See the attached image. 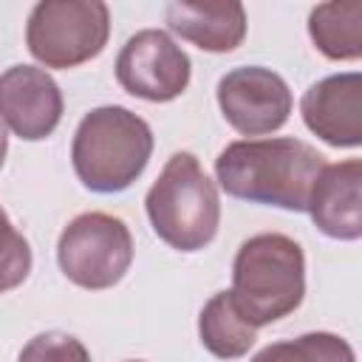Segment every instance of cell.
Segmentation results:
<instances>
[{
	"label": "cell",
	"mask_w": 362,
	"mask_h": 362,
	"mask_svg": "<svg viewBox=\"0 0 362 362\" xmlns=\"http://www.w3.org/2000/svg\"><path fill=\"white\" fill-rule=\"evenodd\" d=\"M6 150H8V136H6V124L0 122V167H3V158H6Z\"/></svg>",
	"instance_id": "cell-18"
},
{
	"label": "cell",
	"mask_w": 362,
	"mask_h": 362,
	"mask_svg": "<svg viewBox=\"0 0 362 362\" xmlns=\"http://www.w3.org/2000/svg\"><path fill=\"white\" fill-rule=\"evenodd\" d=\"M252 362H354V351L345 339L317 331L291 342H274L263 348Z\"/></svg>",
	"instance_id": "cell-15"
},
{
	"label": "cell",
	"mask_w": 362,
	"mask_h": 362,
	"mask_svg": "<svg viewBox=\"0 0 362 362\" xmlns=\"http://www.w3.org/2000/svg\"><path fill=\"white\" fill-rule=\"evenodd\" d=\"M133 362H136V359H133Z\"/></svg>",
	"instance_id": "cell-19"
},
{
	"label": "cell",
	"mask_w": 362,
	"mask_h": 362,
	"mask_svg": "<svg viewBox=\"0 0 362 362\" xmlns=\"http://www.w3.org/2000/svg\"><path fill=\"white\" fill-rule=\"evenodd\" d=\"M198 334H201L204 348L221 359L243 356L257 339V328L243 320V314L235 308L229 291L215 294L204 305L201 320H198Z\"/></svg>",
	"instance_id": "cell-14"
},
{
	"label": "cell",
	"mask_w": 362,
	"mask_h": 362,
	"mask_svg": "<svg viewBox=\"0 0 362 362\" xmlns=\"http://www.w3.org/2000/svg\"><path fill=\"white\" fill-rule=\"evenodd\" d=\"M308 31L328 59H356L362 54V3H320L308 17Z\"/></svg>",
	"instance_id": "cell-13"
},
{
	"label": "cell",
	"mask_w": 362,
	"mask_h": 362,
	"mask_svg": "<svg viewBox=\"0 0 362 362\" xmlns=\"http://www.w3.org/2000/svg\"><path fill=\"white\" fill-rule=\"evenodd\" d=\"M57 257L71 283L90 291L110 288L133 263V238L119 218L82 212L62 229Z\"/></svg>",
	"instance_id": "cell-6"
},
{
	"label": "cell",
	"mask_w": 362,
	"mask_h": 362,
	"mask_svg": "<svg viewBox=\"0 0 362 362\" xmlns=\"http://www.w3.org/2000/svg\"><path fill=\"white\" fill-rule=\"evenodd\" d=\"M119 85L147 102H170L189 85V57L158 28L133 34L116 57Z\"/></svg>",
	"instance_id": "cell-7"
},
{
	"label": "cell",
	"mask_w": 362,
	"mask_h": 362,
	"mask_svg": "<svg viewBox=\"0 0 362 362\" xmlns=\"http://www.w3.org/2000/svg\"><path fill=\"white\" fill-rule=\"evenodd\" d=\"M110 31V11L99 0H42L34 6L25 42L45 68H74L93 59Z\"/></svg>",
	"instance_id": "cell-5"
},
{
	"label": "cell",
	"mask_w": 362,
	"mask_h": 362,
	"mask_svg": "<svg viewBox=\"0 0 362 362\" xmlns=\"http://www.w3.org/2000/svg\"><path fill=\"white\" fill-rule=\"evenodd\" d=\"M150 153V124L119 105H105L85 113L71 144L74 170L93 192L127 189L147 167Z\"/></svg>",
	"instance_id": "cell-2"
},
{
	"label": "cell",
	"mask_w": 362,
	"mask_h": 362,
	"mask_svg": "<svg viewBox=\"0 0 362 362\" xmlns=\"http://www.w3.org/2000/svg\"><path fill=\"white\" fill-rule=\"evenodd\" d=\"M147 215L156 235L178 252L204 249L215 238L221 221L218 189L192 153H175L164 164L147 192Z\"/></svg>",
	"instance_id": "cell-4"
},
{
	"label": "cell",
	"mask_w": 362,
	"mask_h": 362,
	"mask_svg": "<svg viewBox=\"0 0 362 362\" xmlns=\"http://www.w3.org/2000/svg\"><path fill=\"white\" fill-rule=\"evenodd\" d=\"M303 119L322 141L356 147L362 141V76L337 74L311 85L303 96Z\"/></svg>",
	"instance_id": "cell-10"
},
{
	"label": "cell",
	"mask_w": 362,
	"mask_h": 362,
	"mask_svg": "<svg viewBox=\"0 0 362 362\" xmlns=\"http://www.w3.org/2000/svg\"><path fill=\"white\" fill-rule=\"evenodd\" d=\"M218 105L223 119L243 136L272 133L291 113V90L269 68H235L218 82Z\"/></svg>",
	"instance_id": "cell-8"
},
{
	"label": "cell",
	"mask_w": 362,
	"mask_h": 362,
	"mask_svg": "<svg viewBox=\"0 0 362 362\" xmlns=\"http://www.w3.org/2000/svg\"><path fill=\"white\" fill-rule=\"evenodd\" d=\"M305 294L303 249L277 232L249 238L235 257L232 303L255 328L291 314Z\"/></svg>",
	"instance_id": "cell-3"
},
{
	"label": "cell",
	"mask_w": 362,
	"mask_h": 362,
	"mask_svg": "<svg viewBox=\"0 0 362 362\" xmlns=\"http://www.w3.org/2000/svg\"><path fill=\"white\" fill-rule=\"evenodd\" d=\"M325 170V156L300 139L232 141L215 161L221 187L240 201L303 212L314 181Z\"/></svg>",
	"instance_id": "cell-1"
},
{
	"label": "cell",
	"mask_w": 362,
	"mask_h": 362,
	"mask_svg": "<svg viewBox=\"0 0 362 362\" xmlns=\"http://www.w3.org/2000/svg\"><path fill=\"white\" fill-rule=\"evenodd\" d=\"M362 161L351 158L342 164H325L314 181L308 212L311 221L331 238L356 240L362 235Z\"/></svg>",
	"instance_id": "cell-11"
},
{
	"label": "cell",
	"mask_w": 362,
	"mask_h": 362,
	"mask_svg": "<svg viewBox=\"0 0 362 362\" xmlns=\"http://www.w3.org/2000/svg\"><path fill=\"white\" fill-rule=\"evenodd\" d=\"M31 272L28 240L11 226L6 209L0 206V291L17 288Z\"/></svg>",
	"instance_id": "cell-16"
},
{
	"label": "cell",
	"mask_w": 362,
	"mask_h": 362,
	"mask_svg": "<svg viewBox=\"0 0 362 362\" xmlns=\"http://www.w3.org/2000/svg\"><path fill=\"white\" fill-rule=\"evenodd\" d=\"M167 25L198 45L201 51L223 54L240 45L246 37V11L240 3H170L167 6Z\"/></svg>",
	"instance_id": "cell-12"
},
{
	"label": "cell",
	"mask_w": 362,
	"mask_h": 362,
	"mask_svg": "<svg viewBox=\"0 0 362 362\" xmlns=\"http://www.w3.org/2000/svg\"><path fill=\"white\" fill-rule=\"evenodd\" d=\"M62 119L59 85L34 65H14L0 76V122L25 141L45 139Z\"/></svg>",
	"instance_id": "cell-9"
},
{
	"label": "cell",
	"mask_w": 362,
	"mask_h": 362,
	"mask_svg": "<svg viewBox=\"0 0 362 362\" xmlns=\"http://www.w3.org/2000/svg\"><path fill=\"white\" fill-rule=\"evenodd\" d=\"M17 362H90V354L76 337L45 331V334H37L20 351Z\"/></svg>",
	"instance_id": "cell-17"
}]
</instances>
